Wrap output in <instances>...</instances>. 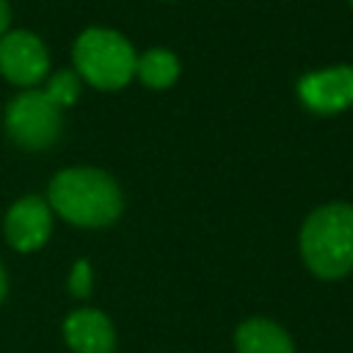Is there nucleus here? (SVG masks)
<instances>
[{"instance_id":"f257e3e1","label":"nucleus","mask_w":353,"mask_h":353,"mask_svg":"<svg viewBox=\"0 0 353 353\" xmlns=\"http://www.w3.org/2000/svg\"><path fill=\"white\" fill-rule=\"evenodd\" d=\"M47 204L66 223L80 229L110 226L124 207L116 179L99 168H63L47 188Z\"/></svg>"},{"instance_id":"f03ea898","label":"nucleus","mask_w":353,"mask_h":353,"mask_svg":"<svg viewBox=\"0 0 353 353\" xmlns=\"http://www.w3.org/2000/svg\"><path fill=\"white\" fill-rule=\"evenodd\" d=\"M298 248L303 265L317 279H345L353 270V207L334 201L309 212L298 234Z\"/></svg>"},{"instance_id":"7ed1b4c3","label":"nucleus","mask_w":353,"mask_h":353,"mask_svg":"<svg viewBox=\"0 0 353 353\" xmlns=\"http://www.w3.org/2000/svg\"><path fill=\"white\" fill-rule=\"evenodd\" d=\"M72 58H74L77 77H83L85 83L102 91L124 88L138 66L132 44L121 33L108 28L83 30L74 41Z\"/></svg>"},{"instance_id":"20e7f679","label":"nucleus","mask_w":353,"mask_h":353,"mask_svg":"<svg viewBox=\"0 0 353 353\" xmlns=\"http://www.w3.org/2000/svg\"><path fill=\"white\" fill-rule=\"evenodd\" d=\"M6 132L22 149H47L61 135V108L44 91L28 88L8 102Z\"/></svg>"},{"instance_id":"39448f33","label":"nucleus","mask_w":353,"mask_h":353,"mask_svg":"<svg viewBox=\"0 0 353 353\" xmlns=\"http://www.w3.org/2000/svg\"><path fill=\"white\" fill-rule=\"evenodd\" d=\"M3 234L6 243L19 254L39 251L52 234V210L47 199L22 196L17 204H11L3 221Z\"/></svg>"},{"instance_id":"423d86ee","label":"nucleus","mask_w":353,"mask_h":353,"mask_svg":"<svg viewBox=\"0 0 353 353\" xmlns=\"http://www.w3.org/2000/svg\"><path fill=\"white\" fill-rule=\"evenodd\" d=\"M50 69V55L30 30H11L0 36V72L14 85H36Z\"/></svg>"},{"instance_id":"0eeeda50","label":"nucleus","mask_w":353,"mask_h":353,"mask_svg":"<svg viewBox=\"0 0 353 353\" xmlns=\"http://www.w3.org/2000/svg\"><path fill=\"white\" fill-rule=\"evenodd\" d=\"M298 97L312 113H339L353 105V66H331L303 74L298 80Z\"/></svg>"},{"instance_id":"6e6552de","label":"nucleus","mask_w":353,"mask_h":353,"mask_svg":"<svg viewBox=\"0 0 353 353\" xmlns=\"http://www.w3.org/2000/svg\"><path fill=\"white\" fill-rule=\"evenodd\" d=\"M63 342L72 353H113L116 350L113 320L94 306L72 309L63 320Z\"/></svg>"},{"instance_id":"1a4fd4ad","label":"nucleus","mask_w":353,"mask_h":353,"mask_svg":"<svg viewBox=\"0 0 353 353\" xmlns=\"http://www.w3.org/2000/svg\"><path fill=\"white\" fill-rule=\"evenodd\" d=\"M237 353H295V342L270 317H245L234 328Z\"/></svg>"},{"instance_id":"9d476101","label":"nucleus","mask_w":353,"mask_h":353,"mask_svg":"<svg viewBox=\"0 0 353 353\" xmlns=\"http://www.w3.org/2000/svg\"><path fill=\"white\" fill-rule=\"evenodd\" d=\"M135 72L143 80V85H149L154 91H163V88H168V85L176 83V77H179V61H176L174 52H168L163 47H154V50H146L138 58Z\"/></svg>"},{"instance_id":"9b49d317","label":"nucleus","mask_w":353,"mask_h":353,"mask_svg":"<svg viewBox=\"0 0 353 353\" xmlns=\"http://www.w3.org/2000/svg\"><path fill=\"white\" fill-rule=\"evenodd\" d=\"M44 94H47L58 108H69V105H74L77 97H80V77H77V72H72V69H61V72H55V74L50 77Z\"/></svg>"},{"instance_id":"f8f14e48","label":"nucleus","mask_w":353,"mask_h":353,"mask_svg":"<svg viewBox=\"0 0 353 353\" xmlns=\"http://www.w3.org/2000/svg\"><path fill=\"white\" fill-rule=\"evenodd\" d=\"M66 287H69V295L72 298H80V301L94 292V270H91V262L88 259H77L72 265Z\"/></svg>"},{"instance_id":"ddd939ff","label":"nucleus","mask_w":353,"mask_h":353,"mask_svg":"<svg viewBox=\"0 0 353 353\" xmlns=\"http://www.w3.org/2000/svg\"><path fill=\"white\" fill-rule=\"evenodd\" d=\"M8 22H11V11H8V3L0 0V36H6L8 30Z\"/></svg>"},{"instance_id":"4468645a","label":"nucleus","mask_w":353,"mask_h":353,"mask_svg":"<svg viewBox=\"0 0 353 353\" xmlns=\"http://www.w3.org/2000/svg\"><path fill=\"white\" fill-rule=\"evenodd\" d=\"M6 292H8V279H6V270H3V265H0V301L6 298Z\"/></svg>"},{"instance_id":"2eb2a0df","label":"nucleus","mask_w":353,"mask_h":353,"mask_svg":"<svg viewBox=\"0 0 353 353\" xmlns=\"http://www.w3.org/2000/svg\"><path fill=\"white\" fill-rule=\"evenodd\" d=\"M350 3H353V0H350Z\"/></svg>"}]
</instances>
